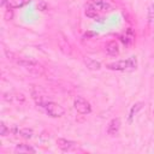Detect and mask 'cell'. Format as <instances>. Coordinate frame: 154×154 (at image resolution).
<instances>
[{
    "label": "cell",
    "mask_w": 154,
    "mask_h": 154,
    "mask_svg": "<svg viewBox=\"0 0 154 154\" xmlns=\"http://www.w3.org/2000/svg\"><path fill=\"white\" fill-rule=\"evenodd\" d=\"M57 144L64 152H70V150H72V149H75L77 147V143L76 142L70 141V140H66V138H58L57 140Z\"/></svg>",
    "instance_id": "5b68a950"
},
{
    "label": "cell",
    "mask_w": 154,
    "mask_h": 154,
    "mask_svg": "<svg viewBox=\"0 0 154 154\" xmlns=\"http://www.w3.org/2000/svg\"><path fill=\"white\" fill-rule=\"evenodd\" d=\"M14 152L16 153H35V148H32L31 146L29 144H24V143H19L14 148Z\"/></svg>",
    "instance_id": "30bf717a"
},
{
    "label": "cell",
    "mask_w": 154,
    "mask_h": 154,
    "mask_svg": "<svg viewBox=\"0 0 154 154\" xmlns=\"http://www.w3.org/2000/svg\"><path fill=\"white\" fill-rule=\"evenodd\" d=\"M28 1H29V0H12L11 6H12L13 8H18V7L24 6V5H25Z\"/></svg>",
    "instance_id": "9a60e30c"
},
{
    "label": "cell",
    "mask_w": 154,
    "mask_h": 154,
    "mask_svg": "<svg viewBox=\"0 0 154 154\" xmlns=\"http://www.w3.org/2000/svg\"><path fill=\"white\" fill-rule=\"evenodd\" d=\"M45 108H46V112L48 113V116H51L53 118L63 117L65 113V109L63 108V106H60L59 103L53 102V101H48L47 105L45 106Z\"/></svg>",
    "instance_id": "3957f363"
},
{
    "label": "cell",
    "mask_w": 154,
    "mask_h": 154,
    "mask_svg": "<svg viewBox=\"0 0 154 154\" xmlns=\"http://www.w3.org/2000/svg\"><path fill=\"white\" fill-rule=\"evenodd\" d=\"M148 23L149 24H154V4H150L148 7V16H147Z\"/></svg>",
    "instance_id": "5bb4252c"
},
{
    "label": "cell",
    "mask_w": 154,
    "mask_h": 154,
    "mask_svg": "<svg viewBox=\"0 0 154 154\" xmlns=\"http://www.w3.org/2000/svg\"><path fill=\"white\" fill-rule=\"evenodd\" d=\"M119 129H120V119L119 118H113L107 125V134L111 135V136H114V135L118 134Z\"/></svg>",
    "instance_id": "8992f818"
},
{
    "label": "cell",
    "mask_w": 154,
    "mask_h": 154,
    "mask_svg": "<svg viewBox=\"0 0 154 154\" xmlns=\"http://www.w3.org/2000/svg\"><path fill=\"white\" fill-rule=\"evenodd\" d=\"M7 2H8L7 0H0V6H1V7H5V6L7 5Z\"/></svg>",
    "instance_id": "ac0fdd59"
},
{
    "label": "cell",
    "mask_w": 154,
    "mask_h": 154,
    "mask_svg": "<svg viewBox=\"0 0 154 154\" xmlns=\"http://www.w3.org/2000/svg\"><path fill=\"white\" fill-rule=\"evenodd\" d=\"M73 107L77 112H79L81 114H89L91 112V106L90 103L82 96H77L73 101Z\"/></svg>",
    "instance_id": "7a4b0ae2"
},
{
    "label": "cell",
    "mask_w": 154,
    "mask_h": 154,
    "mask_svg": "<svg viewBox=\"0 0 154 154\" xmlns=\"http://www.w3.org/2000/svg\"><path fill=\"white\" fill-rule=\"evenodd\" d=\"M37 8L40 10V11H42V12H45V11H47L48 10V5H47V2L46 1H38L37 2Z\"/></svg>",
    "instance_id": "2e32d148"
},
{
    "label": "cell",
    "mask_w": 154,
    "mask_h": 154,
    "mask_svg": "<svg viewBox=\"0 0 154 154\" xmlns=\"http://www.w3.org/2000/svg\"><path fill=\"white\" fill-rule=\"evenodd\" d=\"M84 14L87 16V17H89V18H96L97 17V10H95L89 2L85 5V7H84Z\"/></svg>",
    "instance_id": "7c38bea8"
},
{
    "label": "cell",
    "mask_w": 154,
    "mask_h": 154,
    "mask_svg": "<svg viewBox=\"0 0 154 154\" xmlns=\"http://www.w3.org/2000/svg\"><path fill=\"white\" fill-rule=\"evenodd\" d=\"M16 63H17L19 66H22V67H29V69H31V67H37V65H38L37 61H35V60H32V59H28V58L17 59Z\"/></svg>",
    "instance_id": "ba28073f"
},
{
    "label": "cell",
    "mask_w": 154,
    "mask_h": 154,
    "mask_svg": "<svg viewBox=\"0 0 154 154\" xmlns=\"http://www.w3.org/2000/svg\"><path fill=\"white\" fill-rule=\"evenodd\" d=\"M18 132H19V135H20L22 137H24V138H31V137H32V135H34L32 130H31V129H28V128L20 129Z\"/></svg>",
    "instance_id": "4fadbf2b"
},
{
    "label": "cell",
    "mask_w": 154,
    "mask_h": 154,
    "mask_svg": "<svg viewBox=\"0 0 154 154\" xmlns=\"http://www.w3.org/2000/svg\"><path fill=\"white\" fill-rule=\"evenodd\" d=\"M89 4L97 11L101 12H108L112 10V6L106 1V0H90Z\"/></svg>",
    "instance_id": "277c9868"
},
{
    "label": "cell",
    "mask_w": 154,
    "mask_h": 154,
    "mask_svg": "<svg viewBox=\"0 0 154 154\" xmlns=\"http://www.w3.org/2000/svg\"><path fill=\"white\" fill-rule=\"evenodd\" d=\"M108 70H113V71H125L128 69H136L137 67V59L136 57H130L126 60H118L114 63H109L106 66Z\"/></svg>",
    "instance_id": "6da1fadb"
},
{
    "label": "cell",
    "mask_w": 154,
    "mask_h": 154,
    "mask_svg": "<svg viewBox=\"0 0 154 154\" xmlns=\"http://www.w3.org/2000/svg\"><path fill=\"white\" fill-rule=\"evenodd\" d=\"M105 49H106V53L108 55H111V57H116V55L119 54V46H118V43L116 41H109L106 45Z\"/></svg>",
    "instance_id": "52a82bcc"
},
{
    "label": "cell",
    "mask_w": 154,
    "mask_h": 154,
    "mask_svg": "<svg viewBox=\"0 0 154 154\" xmlns=\"http://www.w3.org/2000/svg\"><path fill=\"white\" fill-rule=\"evenodd\" d=\"M6 134H7V126L5 125L4 122H1V123H0V135H1V136H5Z\"/></svg>",
    "instance_id": "e0dca14e"
},
{
    "label": "cell",
    "mask_w": 154,
    "mask_h": 154,
    "mask_svg": "<svg viewBox=\"0 0 154 154\" xmlns=\"http://www.w3.org/2000/svg\"><path fill=\"white\" fill-rule=\"evenodd\" d=\"M143 106H144V103L143 102H136V103H134V106L131 107V109H130V113H129V122H131L132 120V118L137 114V112L140 111V109H142L143 108Z\"/></svg>",
    "instance_id": "8fae6325"
},
{
    "label": "cell",
    "mask_w": 154,
    "mask_h": 154,
    "mask_svg": "<svg viewBox=\"0 0 154 154\" xmlns=\"http://www.w3.org/2000/svg\"><path fill=\"white\" fill-rule=\"evenodd\" d=\"M83 61H84L85 66H87L89 70L96 71V70H100V69H101V64H100L97 60H94V59H91V58H89V57H85Z\"/></svg>",
    "instance_id": "9c48e42d"
}]
</instances>
